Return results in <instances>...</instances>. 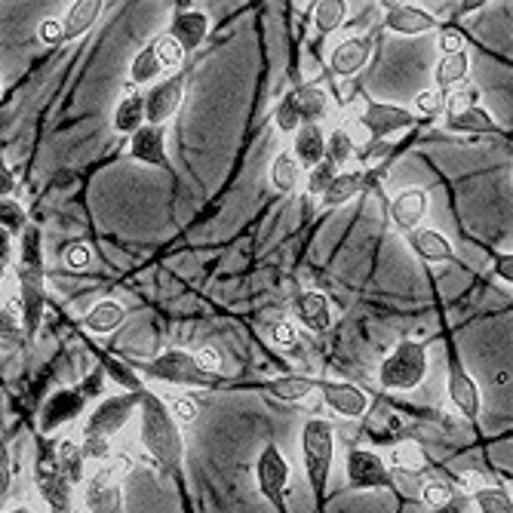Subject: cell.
Returning <instances> with one entry per match:
<instances>
[{
	"label": "cell",
	"instance_id": "8",
	"mask_svg": "<svg viewBox=\"0 0 513 513\" xmlns=\"http://www.w3.org/2000/svg\"><path fill=\"white\" fill-rule=\"evenodd\" d=\"M139 409L136 394H117V397H105L83 424V437H102V440H114V434L123 431V424L133 418V412Z\"/></svg>",
	"mask_w": 513,
	"mask_h": 513
},
{
	"label": "cell",
	"instance_id": "27",
	"mask_svg": "<svg viewBox=\"0 0 513 513\" xmlns=\"http://www.w3.org/2000/svg\"><path fill=\"white\" fill-rule=\"evenodd\" d=\"M142 126H145V96L139 93L123 96L120 105L114 108V130L123 136H133Z\"/></svg>",
	"mask_w": 513,
	"mask_h": 513
},
{
	"label": "cell",
	"instance_id": "51",
	"mask_svg": "<svg viewBox=\"0 0 513 513\" xmlns=\"http://www.w3.org/2000/svg\"><path fill=\"white\" fill-rule=\"evenodd\" d=\"M194 360H197L200 369H206V372H212V375H219V369H222V354H219L216 348H200V351L194 354Z\"/></svg>",
	"mask_w": 513,
	"mask_h": 513
},
{
	"label": "cell",
	"instance_id": "39",
	"mask_svg": "<svg viewBox=\"0 0 513 513\" xmlns=\"http://www.w3.org/2000/svg\"><path fill=\"white\" fill-rule=\"evenodd\" d=\"M421 501H424V507H431V510L437 513V510H443V507H452L455 489H452L446 480H431V483H424V486H421Z\"/></svg>",
	"mask_w": 513,
	"mask_h": 513
},
{
	"label": "cell",
	"instance_id": "15",
	"mask_svg": "<svg viewBox=\"0 0 513 513\" xmlns=\"http://www.w3.org/2000/svg\"><path fill=\"white\" fill-rule=\"evenodd\" d=\"M323 403L341 418H360L369 409V397L348 381H320Z\"/></svg>",
	"mask_w": 513,
	"mask_h": 513
},
{
	"label": "cell",
	"instance_id": "24",
	"mask_svg": "<svg viewBox=\"0 0 513 513\" xmlns=\"http://www.w3.org/2000/svg\"><path fill=\"white\" fill-rule=\"evenodd\" d=\"M87 510L90 513H123V489H120V483L96 474L87 483Z\"/></svg>",
	"mask_w": 513,
	"mask_h": 513
},
{
	"label": "cell",
	"instance_id": "35",
	"mask_svg": "<svg viewBox=\"0 0 513 513\" xmlns=\"http://www.w3.org/2000/svg\"><path fill=\"white\" fill-rule=\"evenodd\" d=\"M474 507L480 513H513V504H510V492L504 489H495V486H480L474 495Z\"/></svg>",
	"mask_w": 513,
	"mask_h": 513
},
{
	"label": "cell",
	"instance_id": "37",
	"mask_svg": "<svg viewBox=\"0 0 513 513\" xmlns=\"http://www.w3.org/2000/svg\"><path fill=\"white\" fill-rule=\"evenodd\" d=\"M0 228H4L10 237L22 234L28 228V212H25V206L19 200H13V197L0 200Z\"/></svg>",
	"mask_w": 513,
	"mask_h": 513
},
{
	"label": "cell",
	"instance_id": "3",
	"mask_svg": "<svg viewBox=\"0 0 513 513\" xmlns=\"http://www.w3.org/2000/svg\"><path fill=\"white\" fill-rule=\"evenodd\" d=\"M302 461H305V477L311 483V492L317 501H323L332 461H335V424L326 418H311L302 431Z\"/></svg>",
	"mask_w": 513,
	"mask_h": 513
},
{
	"label": "cell",
	"instance_id": "41",
	"mask_svg": "<svg viewBox=\"0 0 513 513\" xmlns=\"http://www.w3.org/2000/svg\"><path fill=\"white\" fill-rule=\"evenodd\" d=\"M391 464L400 467V470H409V474H415V470L424 467V452L415 443H400V446L391 449Z\"/></svg>",
	"mask_w": 513,
	"mask_h": 513
},
{
	"label": "cell",
	"instance_id": "11",
	"mask_svg": "<svg viewBox=\"0 0 513 513\" xmlns=\"http://www.w3.org/2000/svg\"><path fill=\"white\" fill-rule=\"evenodd\" d=\"M182 99H185V83H182L179 74L154 83L151 93L145 96V123L148 126H163L169 117L179 111Z\"/></svg>",
	"mask_w": 513,
	"mask_h": 513
},
{
	"label": "cell",
	"instance_id": "58",
	"mask_svg": "<svg viewBox=\"0 0 513 513\" xmlns=\"http://www.w3.org/2000/svg\"><path fill=\"white\" fill-rule=\"evenodd\" d=\"M388 151H391V145H388V142H372L366 157H388Z\"/></svg>",
	"mask_w": 513,
	"mask_h": 513
},
{
	"label": "cell",
	"instance_id": "5",
	"mask_svg": "<svg viewBox=\"0 0 513 513\" xmlns=\"http://www.w3.org/2000/svg\"><path fill=\"white\" fill-rule=\"evenodd\" d=\"M133 372L154 378V381H173V384H197V388H209L216 384L219 375H212L197 366L194 354L188 351H166L154 360H133Z\"/></svg>",
	"mask_w": 513,
	"mask_h": 513
},
{
	"label": "cell",
	"instance_id": "20",
	"mask_svg": "<svg viewBox=\"0 0 513 513\" xmlns=\"http://www.w3.org/2000/svg\"><path fill=\"white\" fill-rule=\"evenodd\" d=\"M130 154L139 160V163H148V166H163L169 169V157H166V133L163 126H142L130 136Z\"/></svg>",
	"mask_w": 513,
	"mask_h": 513
},
{
	"label": "cell",
	"instance_id": "17",
	"mask_svg": "<svg viewBox=\"0 0 513 513\" xmlns=\"http://www.w3.org/2000/svg\"><path fill=\"white\" fill-rule=\"evenodd\" d=\"M369 56H372L369 37H348V40H341V44L332 50L329 68L338 77H354V74H360V68H366Z\"/></svg>",
	"mask_w": 513,
	"mask_h": 513
},
{
	"label": "cell",
	"instance_id": "47",
	"mask_svg": "<svg viewBox=\"0 0 513 513\" xmlns=\"http://www.w3.org/2000/svg\"><path fill=\"white\" fill-rule=\"evenodd\" d=\"M271 338H274V345H280V348H295L298 345V326L289 323V320H280V323H274Z\"/></svg>",
	"mask_w": 513,
	"mask_h": 513
},
{
	"label": "cell",
	"instance_id": "12",
	"mask_svg": "<svg viewBox=\"0 0 513 513\" xmlns=\"http://www.w3.org/2000/svg\"><path fill=\"white\" fill-rule=\"evenodd\" d=\"M415 114L400 108V105H384V102H369V108L360 114V123L372 133L375 142H384V136H394L400 130L415 126Z\"/></svg>",
	"mask_w": 513,
	"mask_h": 513
},
{
	"label": "cell",
	"instance_id": "9",
	"mask_svg": "<svg viewBox=\"0 0 513 513\" xmlns=\"http://www.w3.org/2000/svg\"><path fill=\"white\" fill-rule=\"evenodd\" d=\"M348 483L354 489H391V467L381 455L369 449H351L348 452Z\"/></svg>",
	"mask_w": 513,
	"mask_h": 513
},
{
	"label": "cell",
	"instance_id": "28",
	"mask_svg": "<svg viewBox=\"0 0 513 513\" xmlns=\"http://www.w3.org/2000/svg\"><path fill=\"white\" fill-rule=\"evenodd\" d=\"M126 320V308L120 302H114V298H105V302H99L90 314H87V329L93 335H111L114 329H120Z\"/></svg>",
	"mask_w": 513,
	"mask_h": 513
},
{
	"label": "cell",
	"instance_id": "10",
	"mask_svg": "<svg viewBox=\"0 0 513 513\" xmlns=\"http://www.w3.org/2000/svg\"><path fill=\"white\" fill-rule=\"evenodd\" d=\"M83 409H87V394L80 388H59L40 406V431L56 434L62 424H71L74 418H80Z\"/></svg>",
	"mask_w": 513,
	"mask_h": 513
},
{
	"label": "cell",
	"instance_id": "18",
	"mask_svg": "<svg viewBox=\"0 0 513 513\" xmlns=\"http://www.w3.org/2000/svg\"><path fill=\"white\" fill-rule=\"evenodd\" d=\"M169 37L176 40L179 50L188 56L194 50L203 47V40L209 37V16L200 10H185L173 19V28H169Z\"/></svg>",
	"mask_w": 513,
	"mask_h": 513
},
{
	"label": "cell",
	"instance_id": "1",
	"mask_svg": "<svg viewBox=\"0 0 513 513\" xmlns=\"http://www.w3.org/2000/svg\"><path fill=\"white\" fill-rule=\"evenodd\" d=\"M130 394H136V400H139L145 452L163 470H173V474H176V470L182 467V461H185V440H182V431H179L173 412H169V406L154 391H148L145 384H139V388L130 391Z\"/></svg>",
	"mask_w": 513,
	"mask_h": 513
},
{
	"label": "cell",
	"instance_id": "57",
	"mask_svg": "<svg viewBox=\"0 0 513 513\" xmlns=\"http://www.w3.org/2000/svg\"><path fill=\"white\" fill-rule=\"evenodd\" d=\"M495 268H498V277L510 283V277H513V259H510V252H507V255H498Z\"/></svg>",
	"mask_w": 513,
	"mask_h": 513
},
{
	"label": "cell",
	"instance_id": "7",
	"mask_svg": "<svg viewBox=\"0 0 513 513\" xmlns=\"http://www.w3.org/2000/svg\"><path fill=\"white\" fill-rule=\"evenodd\" d=\"M289 461L283 458V452L277 446H265L259 461H255V483H259V492L271 501V507L277 513H289L286 507V492H289Z\"/></svg>",
	"mask_w": 513,
	"mask_h": 513
},
{
	"label": "cell",
	"instance_id": "60",
	"mask_svg": "<svg viewBox=\"0 0 513 513\" xmlns=\"http://www.w3.org/2000/svg\"><path fill=\"white\" fill-rule=\"evenodd\" d=\"M4 268H7V265H0V277H4Z\"/></svg>",
	"mask_w": 513,
	"mask_h": 513
},
{
	"label": "cell",
	"instance_id": "53",
	"mask_svg": "<svg viewBox=\"0 0 513 513\" xmlns=\"http://www.w3.org/2000/svg\"><path fill=\"white\" fill-rule=\"evenodd\" d=\"M440 50H443V56L461 53V50H464V37H461L458 31H443V34H440Z\"/></svg>",
	"mask_w": 513,
	"mask_h": 513
},
{
	"label": "cell",
	"instance_id": "36",
	"mask_svg": "<svg viewBox=\"0 0 513 513\" xmlns=\"http://www.w3.org/2000/svg\"><path fill=\"white\" fill-rule=\"evenodd\" d=\"M160 74H163V65L157 62L154 47L148 44V47L139 50V56L133 59V65H130V80L136 83V87H142V83H151V80H157Z\"/></svg>",
	"mask_w": 513,
	"mask_h": 513
},
{
	"label": "cell",
	"instance_id": "21",
	"mask_svg": "<svg viewBox=\"0 0 513 513\" xmlns=\"http://www.w3.org/2000/svg\"><path fill=\"white\" fill-rule=\"evenodd\" d=\"M295 320L302 323L308 332L323 335L332 326V308H329V298L323 292H302L295 298Z\"/></svg>",
	"mask_w": 513,
	"mask_h": 513
},
{
	"label": "cell",
	"instance_id": "45",
	"mask_svg": "<svg viewBox=\"0 0 513 513\" xmlns=\"http://www.w3.org/2000/svg\"><path fill=\"white\" fill-rule=\"evenodd\" d=\"M130 467H133V458H130V455H111L108 461H102V467L96 470V474H102V477L120 483V477L130 474Z\"/></svg>",
	"mask_w": 513,
	"mask_h": 513
},
{
	"label": "cell",
	"instance_id": "16",
	"mask_svg": "<svg viewBox=\"0 0 513 513\" xmlns=\"http://www.w3.org/2000/svg\"><path fill=\"white\" fill-rule=\"evenodd\" d=\"M449 400L458 409V415H464L467 421H477L480 418V409H483L480 388H477V381L464 372L461 363H455L449 369Z\"/></svg>",
	"mask_w": 513,
	"mask_h": 513
},
{
	"label": "cell",
	"instance_id": "43",
	"mask_svg": "<svg viewBox=\"0 0 513 513\" xmlns=\"http://www.w3.org/2000/svg\"><path fill=\"white\" fill-rule=\"evenodd\" d=\"M415 108H418L421 117H437V114L446 111V93H440V90H424V93L415 96Z\"/></svg>",
	"mask_w": 513,
	"mask_h": 513
},
{
	"label": "cell",
	"instance_id": "52",
	"mask_svg": "<svg viewBox=\"0 0 513 513\" xmlns=\"http://www.w3.org/2000/svg\"><path fill=\"white\" fill-rule=\"evenodd\" d=\"M16 191V176H13V169L7 166V157L0 154V200L10 197Z\"/></svg>",
	"mask_w": 513,
	"mask_h": 513
},
{
	"label": "cell",
	"instance_id": "40",
	"mask_svg": "<svg viewBox=\"0 0 513 513\" xmlns=\"http://www.w3.org/2000/svg\"><path fill=\"white\" fill-rule=\"evenodd\" d=\"M151 47H154V56H157V62L163 65V71H169V68H179L182 65V59H185V53L179 50V44L169 34H163V37H157V40H151Z\"/></svg>",
	"mask_w": 513,
	"mask_h": 513
},
{
	"label": "cell",
	"instance_id": "29",
	"mask_svg": "<svg viewBox=\"0 0 513 513\" xmlns=\"http://www.w3.org/2000/svg\"><path fill=\"white\" fill-rule=\"evenodd\" d=\"M320 381L323 378H305V375H283L277 381H268V391L277 397V400H286V403H298L305 400L311 391H320Z\"/></svg>",
	"mask_w": 513,
	"mask_h": 513
},
{
	"label": "cell",
	"instance_id": "33",
	"mask_svg": "<svg viewBox=\"0 0 513 513\" xmlns=\"http://www.w3.org/2000/svg\"><path fill=\"white\" fill-rule=\"evenodd\" d=\"M56 464H59V470H62V477L74 486V483L83 480V467H87V458H83V452H80L77 443L65 440V443H59V449H56Z\"/></svg>",
	"mask_w": 513,
	"mask_h": 513
},
{
	"label": "cell",
	"instance_id": "59",
	"mask_svg": "<svg viewBox=\"0 0 513 513\" xmlns=\"http://www.w3.org/2000/svg\"><path fill=\"white\" fill-rule=\"evenodd\" d=\"M7 513H34L31 507H13V510H7Z\"/></svg>",
	"mask_w": 513,
	"mask_h": 513
},
{
	"label": "cell",
	"instance_id": "42",
	"mask_svg": "<svg viewBox=\"0 0 513 513\" xmlns=\"http://www.w3.org/2000/svg\"><path fill=\"white\" fill-rule=\"evenodd\" d=\"M332 179H335V166H332L329 160L317 163L314 169H308V194L323 197V194H326V188L332 185Z\"/></svg>",
	"mask_w": 513,
	"mask_h": 513
},
{
	"label": "cell",
	"instance_id": "56",
	"mask_svg": "<svg viewBox=\"0 0 513 513\" xmlns=\"http://www.w3.org/2000/svg\"><path fill=\"white\" fill-rule=\"evenodd\" d=\"M458 489L467 492V495H474V492L480 489V477H477V474H470V470H467V474L458 477Z\"/></svg>",
	"mask_w": 513,
	"mask_h": 513
},
{
	"label": "cell",
	"instance_id": "46",
	"mask_svg": "<svg viewBox=\"0 0 513 513\" xmlns=\"http://www.w3.org/2000/svg\"><path fill=\"white\" fill-rule=\"evenodd\" d=\"M10 486H13V458L7 440L0 437V501L10 495Z\"/></svg>",
	"mask_w": 513,
	"mask_h": 513
},
{
	"label": "cell",
	"instance_id": "31",
	"mask_svg": "<svg viewBox=\"0 0 513 513\" xmlns=\"http://www.w3.org/2000/svg\"><path fill=\"white\" fill-rule=\"evenodd\" d=\"M363 191V173H335L332 185L323 194V206H345Z\"/></svg>",
	"mask_w": 513,
	"mask_h": 513
},
{
	"label": "cell",
	"instance_id": "49",
	"mask_svg": "<svg viewBox=\"0 0 513 513\" xmlns=\"http://www.w3.org/2000/svg\"><path fill=\"white\" fill-rule=\"evenodd\" d=\"M37 37L44 40V44H50V47H56V44H62V22L59 19H44L40 22V28H37Z\"/></svg>",
	"mask_w": 513,
	"mask_h": 513
},
{
	"label": "cell",
	"instance_id": "50",
	"mask_svg": "<svg viewBox=\"0 0 513 513\" xmlns=\"http://www.w3.org/2000/svg\"><path fill=\"white\" fill-rule=\"evenodd\" d=\"M169 412H173L176 421L191 424V421L197 418V403H194L191 397H176V400H173V409H169Z\"/></svg>",
	"mask_w": 513,
	"mask_h": 513
},
{
	"label": "cell",
	"instance_id": "6",
	"mask_svg": "<svg viewBox=\"0 0 513 513\" xmlns=\"http://www.w3.org/2000/svg\"><path fill=\"white\" fill-rule=\"evenodd\" d=\"M329 111V96L317 83H308V87H298L292 93H286L277 105V126L283 133H295L298 126L305 123H320Z\"/></svg>",
	"mask_w": 513,
	"mask_h": 513
},
{
	"label": "cell",
	"instance_id": "44",
	"mask_svg": "<svg viewBox=\"0 0 513 513\" xmlns=\"http://www.w3.org/2000/svg\"><path fill=\"white\" fill-rule=\"evenodd\" d=\"M102 366H105V372H108V375H111V378H114L117 384H123L126 391H136L139 384H142V381L136 378V372H133V369H126V366H123L120 360L102 357Z\"/></svg>",
	"mask_w": 513,
	"mask_h": 513
},
{
	"label": "cell",
	"instance_id": "55",
	"mask_svg": "<svg viewBox=\"0 0 513 513\" xmlns=\"http://www.w3.org/2000/svg\"><path fill=\"white\" fill-rule=\"evenodd\" d=\"M13 259V237L0 228V265H7Z\"/></svg>",
	"mask_w": 513,
	"mask_h": 513
},
{
	"label": "cell",
	"instance_id": "25",
	"mask_svg": "<svg viewBox=\"0 0 513 513\" xmlns=\"http://www.w3.org/2000/svg\"><path fill=\"white\" fill-rule=\"evenodd\" d=\"M412 249L421 255L424 262H434V265L452 262V255H455L452 243L437 228H418V231H412Z\"/></svg>",
	"mask_w": 513,
	"mask_h": 513
},
{
	"label": "cell",
	"instance_id": "14",
	"mask_svg": "<svg viewBox=\"0 0 513 513\" xmlns=\"http://www.w3.org/2000/svg\"><path fill=\"white\" fill-rule=\"evenodd\" d=\"M446 126L452 133H474V136L501 133L495 117L483 105H470L467 99H458V96L446 105Z\"/></svg>",
	"mask_w": 513,
	"mask_h": 513
},
{
	"label": "cell",
	"instance_id": "4",
	"mask_svg": "<svg viewBox=\"0 0 513 513\" xmlns=\"http://www.w3.org/2000/svg\"><path fill=\"white\" fill-rule=\"evenodd\" d=\"M427 375V348L421 341H400V345L384 357L381 369H378V381L384 391H415L418 384L424 381Z\"/></svg>",
	"mask_w": 513,
	"mask_h": 513
},
{
	"label": "cell",
	"instance_id": "48",
	"mask_svg": "<svg viewBox=\"0 0 513 513\" xmlns=\"http://www.w3.org/2000/svg\"><path fill=\"white\" fill-rule=\"evenodd\" d=\"M90 259H93V252H90V246H83V243H74V246H68V249H65V265H68V268H74V271L87 268V265H90Z\"/></svg>",
	"mask_w": 513,
	"mask_h": 513
},
{
	"label": "cell",
	"instance_id": "54",
	"mask_svg": "<svg viewBox=\"0 0 513 513\" xmlns=\"http://www.w3.org/2000/svg\"><path fill=\"white\" fill-rule=\"evenodd\" d=\"M19 332V323L13 317V311H4L0 308V338H13Z\"/></svg>",
	"mask_w": 513,
	"mask_h": 513
},
{
	"label": "cell",
	"instance_id": "22",
	"mask_svg": "<svg viewBox=\"0 0 513 513\" xmlns=\"http://www.w3.org/2000/svg\"><path fill=\"white\" fill-rule=\"evenodd\" d=\"M292 157L302 169H314L326 157V133L320 130V123H305L295 130L292 142Z\"/></svg>",
	"mask_w": 513,
	"mask_h": 513
},
{
	"label": "cell",
	"instance_id": "30",
	"mask_svg": "<svg viewBox=\"0 0 513 513\" xmlns=\"http://www.w3.org/2000/svg\"><path fill=\"white\" fill-rule=\"evenodd\" d=\"M467 74H470V56H467V50L452 53V56H443V59L437 62V71H434L437 90L446 93V90L458 87V83L467 80Z\"/></svg>",
	"mask_w": 513,
	"mask_h": 513
},
{
	"label": "cell",
	"instance_id": "26",
	"mask_svg": "<svg viewBox=\"0 0 513 513\" xmlns=\"http://www.w3.org/2000/svg\"><path fill=\"white\" fill-rule=\"evenodd\" d=\"M102 7L105 4H99V0H77V4H71V10L62 19V37L74 40L83 31H90L96 25V19L102 16Z\"/></svg>",
	"mask_w": 513,
	"mask_h": 513
},
{
	"label": "cell",
	"instance_id": "34",
	"mask_svg": "<svg viewBox=\"0 0 513 513\" xmlns=\"http://www.w3.org/2000/svg\"><path fill=\"white\" fill-rule=\"evenodd\" d=\"M348 16V4L345 0H320L314 4V25L320 34H332L341 22Z\"/></svg>",
	"mask_w": 513,
	"mask_h": 513
},
{
	"label": "cell",
	"instance_id": "2",
	"mask_svg": "<svg viewBox=\"0 0 513 513\" xmlns=\"http://www.w3.org/2000/svg\"><path fill=\"white\" fill-rule=\"evenodd\" d=\"M19 302H22V326L25 335L34 338L47 311V286H44V234L28 225L22 231L19 246Z\"/></svg>",
	"mask_w": 513,
	"mask_h": 513
},
{
	"label": "cell",
	"instance_id": "13",
	"mask_svg": "<svg viewBox=\"0 0 513 513\" xmlns=\"http://www.w3.org/2000/svg\"><path fill=\"white\" fill-rule=\"evenodd\" d=\"M34 480H37V489H40V495L47 498L53 513H68L71 510V483L62 477V470L56 464V455L37 458Z\"/></svg>",
	"mask_w": 513,
	"mask_h": 513
},
{
	"label": "cell",
	"instance_id": "38",
	"mask_svg": "<svg viewBox=\"0 0 513 513\" xmlns=\"http://www.w3.org/2000/svg\"><path fill=\"white\" fill-rule=\"evenodd\" d=\"M351 154H354V139H351L348 130H335V133L326 139V157H323V160H329L335 169H338L341 163H348Z\"/></svg>",
	"mask_w": 513,
	"mask_h": 513
},
{
	"label": "cell",
	"instance_id": "32",
	"mask_svg": "<svg viewBox=\"0 0 513 513\" xmlns=\"http://www.w3.org/2000/svg\"><path fill=\"white\" fill-rule=\"evenodd\" d=\"M271 185L280 191V194H292L298 185H302V166L295 163L292 154H277L271 160Z\"/></svg>",
	"mask_w": 513,
	"mask_h": 513
},
{
	"label": "cell",
	"instance_id": "19",
	"mask_svg": "<svg viewBox=\"0 0 513 513\" xmlns=\"http://www.w3.org/2000/svg\"><path fill=\"white\" fill-rule=\"evenodd\" d=\"M427 216V191L424 188H406L391 200V219L400 231H418V225Z\"/></svg>",
	"mask_w": 513,
	"mask_h": 513
},
{
	"label": "cell",
	"instance_id": "23",
	"mask_svg": "<svg viewBox=\"0 0 513 513\" xmlns=\"http://www.w3.org/2000/svg\"><path fill=\"white\" fill-rule=\"evenodd\" d=\"M384 25H388V31H394L400 37H418V34L434 31L437 28V19L431 13L418 10V7L394 4L388 13H384Z\"/></svg>",
	"mask_w": 513,
	"mask_h": 513
}]
</instances>
